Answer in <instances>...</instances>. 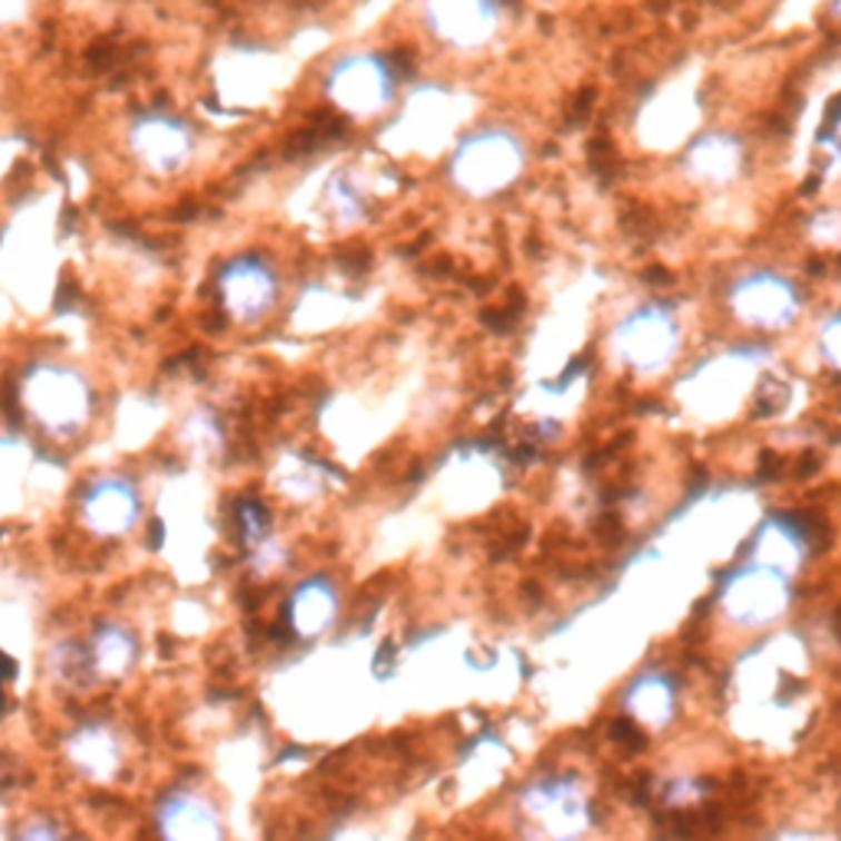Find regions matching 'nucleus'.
<instances>
[{
	"instance_id": "obj_1",
	"label": "nucleus",
	"mask_w": 841,
	"mask_h": 841,
	"mask_svg": "<svg viewBox=\"0 0 841 841\" xmlns=\"http://www.w3.org/2000/svg\"><path fill=\"white\" fill-rule=\"evenodd\" d=\"M23 408L37 418V424H43L53 434H72L79 431L92 398H89V385L79 372H72L70 365H33L23 375Z\"/></svg>"
},
{
	"instance_id": "obj_2",
	"label": "nucleus",
	"mask_w": 841,
	"mask_h": 841,
	"mask_svg": "<svg viewBox=\"0 0 841 841\" xmlns=\"http://www.w3.org/2000/svg\"><path fill=\"white\" fill-rule=\"evenodd\" d=\"M277 289L280 283L274 267L260 257H237L217 270V296L224 309L240 323L267 316L277 303Z\"/></svg>"
},
{
	"instance_id": "obj_3",
	"label": "nucleus",
	"mask_w": 841,
	"mask_h": 841,
	"mask_svg": "<svg viewBox=\"0 0 841 841\" xmlns=\"http://www.w3.org/2000/svg\"><path fill=\"white\" fill-rule=\"evenodd\" d=\"M79 516L99 536H126L141 520L139 487L122 474H102L79 493Z\"/></svg>"
},
{
	"instance_id": "obj_4",
	"label": "nucleus",
	"mask_w": 841,
	"mask_h": 841,
	"mask_svg": "<svg viewBox=\"0 0 841 841\" xmlns=\"http://www.w3.org/2000/svg\"><path fill=\"white\" fill-rule=\"evenodd\" d=\"M155 825L165 839L185 841H208L220 839L224 835V825H220V815L210 809V802H205L201 795L195 792H171L158 802V812H155Z\"/></svg>"
},
{
	"instance_id": "obj_5",
	"label": "nucleus",
	"mask_w": 841,
	"mask_h": 841,
	"mask_svg": "<svg viewBox=\"0 0 841 841\" xmlns=\"http://www.w3.org/2000/svg\"><path fill=\"white\" fill-rule=\"evenodd\" d=\"M136 148L145 161H151L155 168L168 171V168H178L185 161V155L191 151V136L188 129L178 122V119H168V116H148L136 126Z\"/></svg>"
},
{
	"instance_id": "obj_6",
	"label": "nucleus",
	"mask_w": 841,
	"mask_h": 841,
	"mask_svg": "<svg viewBox=\"0 0 841 841\" xmlns=\"http://www.w3.org/2000/svg\"><path fill=\"white\" fill-rule=\"evenodd\" d=\"M139 657V641L136 634L122 625H102V629L92 634V644H89V664H92V674L96 677H109V681H119L132 671Z\"/></svg>"
},
{
	"instance_id": "obj_7",
	"label": "nucleus",
	"mask_w": 841,
	"mask_h": 841,
	"mask_svg": "<svg viewBox=\"0 0 841 841\" xmlns=\"http://www.w3.org/2000/svg\"><path fill=\"white\" fill-rule=\"evenodd\" d=\"M72 760H76V766H82V770L99 775V779L112 775V770L119 766V740H116V733L106 723L82 726L72 736Z\"/></svg>"
},
{
	"instance_id": "obj_8",
	"label": "nucleus",
	"mask_w": 841,
	"mask_h": 841,
	"mask_svg": "<svg viewBox=\"0 0 841 841\" xmlns=\"http://www.w3.org/2000/svg\"><path fill=\"white\" fill-rule=\"evenodd\" d=\"M329 615H333V588L326 582H309L296 588L286 609V619L299 634H316V629H323V622H329Z\"/></svg>"
},
{
	"instance_id": "obj_9",
	"label": "nucleus",
	"mask_w": 841,
	"mask_h": 841,
	"mask_svg": "<svg viewBox=\"0 0 841 841\" xmlns=\"http://www.w3.org/2000/svg\"><path fill=\"white\" fill-rule=\"evenodd\" d=\"M237 523H240L244 543H260L267 536V509L257 499H244L237 506Z\"/></svg>"
}]
</instances>
